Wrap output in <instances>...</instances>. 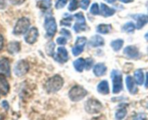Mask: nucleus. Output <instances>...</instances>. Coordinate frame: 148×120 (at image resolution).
<instances>
[{"label":"nucleus","mask_w":148,"mask_h":120,"mask_svg":"<svg viewBox=\"0 0 148 120\" xmlns=\"http://www.w3.org/2000/svg\"><path fill=\"white\" fill-rule=\"evenodd\" d=\"M60 34L62 35L63 36L68 38H71V33L69 30H66V29H62L60 31Z\"/></svg>","instance_id":"37"},{"label":"nucleus","mask_w":148,"mask_h":120,"mask_svg":"<svg viewBox=\"0 0 148 120\" xmlns=\"http://www.w3.org/2000/svg\"><path fill=\"white\" fill-rule=\"evenodd\" d=\"M30 20L26 17H22V18L19 19L14 26L13 33L14 35L24 34L27 31L29 27H30Z\"/></svg>","instance_id":"4"},{"label":"nucleus","mask_w":148,"mask_h":120,"mask_svg":"<svg viewBox=\"0 0 148 120\" xmlns=\"http://www.w3.org/2000/svg\"><path fill=\"white\" fill-rule=\"evenodd\" d=\"M112 29V27L110 24H100L97 27V32L102 34H107L110 33Z\"/></svg>","instance_id":"22"},{"label":"nucleus","mask_w":148,"mask_h":120,"mask_svg":"<svg viewBox=\"0 0 148 120\" xmlns=\"http://www.w3.org/2000/svg\"><path fill=\"white\" fill-rule=\"evenodd\" d=\"M73 64L75 69H76L77 72H82V70L84 69V68H85V60L84 59H82V58H79V59H76V60L74 62Z\"/></svg>","instance_id":"21"},{"label":"nucleus","mask_w":148,"mask_h":120,"mask_svg":"<svg viewBox=\"0 0 148 120\" xmlns=\"http://www.w3.org/2000/svg\"><path fill=\"white\" fill-rule=\"evenodd\" d=\"M67 1L68 0H58V1H56V4H55V7H56V9H58V10H59V9L63 8V7L66 4Z\"/></svg>","instance_id":"33"},{"label":"nucleus","mask_w":148,"mask_h":120,"mask_svg":"<svg viewBox=\"0 0 148 120\" xmlns=\"http://www.w3.org/2000/svg\"><path fill=\"white\" fill-rule=\"evenodd\" d=\"M9 1L14 5H20L23 3H24L25 0H9Z\"/></svg>","instance_id":"39"},{"label":"nucleus","mask_w":148,"mask_h":120,"mask_svg":"<svg viewBox=\"0 0 148 120\" xmlns=\"http://www.w3.org/2000/svg\"><path fill=\"white\" fill-rule=\"evenodd\" d=\"M44 27L46 31V36L49 37H53L57 30L56 20L52 16H47L45 19Z\"/></svg>","instance_id":"6"},{"label":"nucleus","mask_w":148,"mask_h":120,"mask_svg":"<svg viewBox=\"0 0 148 120\" xmlns=\"http://www.w3.org/2000/svg\"><path fill=\"white\" fill-rule=\"evenodd\" d=\"M147 7H148V3L147 4ZM147 8H148V7H147Z\"/></svg>","instance_id":"49"},{"label":"nucleus","mask_w":148,"mask_h":120,"mask_svg":"<svg viewBox=\"0 0 148 120\" xmlns=\"http://www.w3.org/2000/svg\"><path fill=\"white\" fill-rule=\"evenodd\" d=\"M6 7V2L4 0H0V9H4Z\"/></svg>","instance_id":"43"},{"label":"nucleus","mask_w":148,"mask_h":120,"mask_svg":"<svg viewBox=\"0 0 148 120\" xmlns=\"http://www.w3.org/2000/svg\"><path fill=\"white\" fill-rule=\"evenodd\" d=\"M126 85H127V89H128V91H130V93H137L138 90H137V88L136 87L134 79H133L131 76L127 77V78H126Z\"/></svg>","instance_id":"15"},{"label":"nucleus","mask_w":148,"mask_h":120,"mask_svg":"<svg viewBox=\"0 0 148 120\" xmlns=\"http://www.w3.org/2000/svg\"><path fill=\"white\" fill-rule=\"evenodd\" d=\"M116 12V10L114 9L109 7L105 4H101V14L103 16L106 17H111L114 15Z\"/></svg>","instance_id":"19"},{"label":"nucleus","mask_w":148,"mask_h":120,"mask_svg":"<svg viewBox=\"0 0 148 120\" xmlns=\"http://www.w3.org/2000/svg\"><path fill=\"white\" fill-rule=\"evenodd\" d=\"M78 8V1L77 0H71L68 6V10L71 12L75 11Z\"/></svg>","instance_id":"30"},{"label":"nucleus","mask_w":148,"mask_h":120,"mask_svg":"<svg viewBox=\"0 0 148 120\" xmlns=\"http://www.w3.org/2000/svg\"><path fill=\"white\" fill-rule=\"evenodd\" d=\"M93 65V60L92 59H87L85 61V67L87 70H89L91 69V67Z\"/></svg>","instance_id":"36"},{"label":"nucleus","mask_w":148,"mask_h":120,"mask_svg":"<svg viewBox=\"0 0 148 120\" xmlns=\"http://www.w3.org/2000/svg\"><path fill=\"white\" fill-rule=\"evenodd\" d=\"M87 39L85 37H77L76 42H75V46H74L72 50L74 56H78L83 51Z\"/></svg>","instance_id":"8"},{"label":"nucleus","mask_w":148,"mask_h":120,"mask_svg":"<svg viewBox=\"0 0 148 120\" xmlns=\"http://www.w3.org/2000/svg\"><path fill=\"white\" fill-rule=\"evenodd\" d=\"M87 93H88L87 91L84 89L82 87L79 85H75L72 87L69 91V97L71 101L77 102V101H79L83 99L87 95Z\"/></svg>","instance_id":"2"},{"label":"nucleus","mask_w":148,"mask_h":120,"mask_svg":"<svg viewBox=\"0 0 148 120\" xmlns=\"http://www.w3.org/2000/svg\"><path fill=\"white\" fill-rule=\"evenodd\" d=\"M1 104H2L3 108H4L6 111H7V110L9 109V108H10V106H9V104L7 101H3L2 103H1Z\"/></svg>","instance_id":"41"},{"label":"nucleus","mask_w":148,"mask_h":120,"mask_svg":"<svg viewBox=\"0 0 148 120\" xmlns=\"http://www.w3.org/2000/svg\"><path fill=\"white\" fill-rule=\"evenodd\" d=\"M20 50V44L19 42L17 41H13L10 42L7 45V51L10 53V54H15V53H18Z\"/></svg>","instance_id":"18"},{"label":"nucleus","mask_w":148,"mask_h":120,"mask_svg":"<svg viewBox=\"0 0 148 120\" xmlns=\"http://www.w3.org/2000/svg\"><path fill=\"white\" fill-rule=\"evenodd\" d=\"M64 80L59 75H54L48 80L45 84V88L48 93H56L62 88Z\"/></svg>","instance_id":"1"},{"label":"nucleus","mask_w":148,"mask_h":120,"mask_svg":"<svg viewBox=\"0 0 148 120\" xmlns=\"http://www.w3.org/2000/svg\"><path fill=\"white\" fill-rule=\"evenodd\" d=\"M113 82V93L115 94L119 93L122 91V75L118 70H113L111 74Z\"/></svg>","instance_id":"3"},{"label":"nucleus","mask_w":148,"mask_h":120,"mask_svg":"<svg viewBox=\"0 0 148 120\" xmlns=\"http://www.w3.org/2000/svg\"><path fill=\"white\" fill-rule=\"evenodd\" d=\"M147 109H148V103H147Z\"/></svg>","instance_id":"48"},{"label":"nucleus","mask_w":148,"mask_h":120,"mask_svg":"<svg viewBox=\"0 0 148 120\" xmlns=\"http://www.w3.org/2000/svg\"><path fill=\"white\" fill-rule=\"evenodd\" d=\"M0 73L7 77L10 76V62L7 58H3L0 60Z\"/></svg>","instance_id":"12"},{"label":"nucleus","mask_w":148,"mask_h":120,"mask_svg":"<svg viewBox=\"0 0 148 120\" xmlns=\"http://www.w3.org/2000/svg\"><path fill=\"white\" fill-rule=\"evenodd\" d=\"M123 45H124V40L122 39H116L115 40H113L111 43V47L115 51H119L122 48Z\"/></svg>","instance_id":"24"},{"label":"nucleus","mask_w":148,"mask_h":120,"mask_svg":"<svg viewBox=\"0 0 148 120\" xmlns=\"http://www.w3.org/2000/svg\"><path fill=\"white\" fill-rule=\"evenodd\" d=\"M115 1L116 0H106V1H107L108 3H110V4H112V3H114Z\"/></svg>","instance_id":"46"},{"label":"nucleus","mask_w":148,"mask_h":120,"mask_svg":"<svg viewBox=\"0 0 148 120\" xmlns=\"http://www.w3.org/2000/svg\"><path fill=\"white\" fill-rule=\"evenodd\" d=\"M145 86L146 88H148V72L146 74V82L145 84Z\"/></svg>","instance_id":"44"},{"label":"nucleus","mask_w":148,"mask_h":120,"mask_svg":"<svg viewBox=\"0 0 148 120\" xmlns=\"http://www.w3.org/2000/svg\"><path fill=\"white\" fill-rule=\"evenodd\" d=\"M54 48H55V44L53 42H50L48 44H46V51L47 53V54L49 56H53V53H54Z\"/></svg>","instance_id":"28"},{"label":"nucleus","mask_w":148,"mask_h":120,"mask_svg":"<svg viewBox=\"0 0 148 120\" xmlns=\"http://www.w3.org/2000/svg\"><path fill=\"white\" fill-rule=\"evenodd\" d=\"M134 30H135V25H134V24L132 22H128L122 27L123 31L129 33H133Z\"/></svg>","instance_id":"26"},{"label":"nucleus","mask_w":148,"mask_h":120,"mask_svg":"<svg viewBox=\"0 0 148 120\" xmlns=\"http://www.w3.org/2000/svg\"><path fill=\"white\" fill-rule=\"evenodd\" d=\"M56 42L59 45H65L66 43V39L64 37H59L56 39Z\"/></svg>","instance_id":"38"},{"label":"nucleus","mask_w":148,"mask_h":120,"mask_svg":"<svg viewBox=\"0 0 148 120\" xmlns=\"http://www.w3.org/2000/svg\"><path fill=\"white\" fill-rule=\"evenodd\" d=\"M73 29L76 33H79V32L84 31V30H86V25L75 24Z\"/></svg>","instance_id":"32"},{"label":"nucleus","mask_w":148,"mask_h":120,"mask_svg":"<svg viewBox=\"0 0 148 120\" xmlns=\"http://www.w3.org/2000/svg\"><path fill=\"white\" fill-rule=\"evenodd\" d=\"M124 53L130 59H138L140 56L139 49L134 46H128L124 49Z\"/></svg>","instance_id":"11"},{"label":"nucleus","mask_w":148,"mask_h":120,"mask_svg":"<svg viewBox=\"0 0 148 120\" xmlns=\"http://www.w3.org/2000/svg\"><path fill=\"white\" fill-rule=\"evenodd\" d=\"M4 46V38L0 34V50H1Z\"/></svg>","instance_id":"42"},{"label":"nucleus","mask_w":148,"mask_h":120,"mask_svg":"<svg viewBox=\"0 0 148 120\" xmlns=\"http://www.w3.org/2000/svg\"><path fill=\"white\" fill-rule=\"evenodd\" d=\"M99 7H98V4L97 3H94L92 4V5L90 7V13L93 15H97V14H99Z\"/></svg>","instance_id":"31"},{"label":"nucleus","mask_w":148,"mask_h":120,"mask_svg":"<svg viewBox=\"0 0 148 120\" xmlns=\"http://www.w3.org/2000/svg\"><path fill=\"white\" fill-rule=\"evenodd\" d=\"M68 52L64 47H59L57 49V53L54 55V59L58 62L60 63H64L67 62Z\"/></svg>","instance_id":"10"},{"label":"nucleus","mask_w":148,"mask_h":120,"mask_svg":"<svg viewBox=\"0 0 148 120\" xmlns=\"http://www.w3.org/2000/svg\"><path fill=\"white\" fill-rule=\"evenodd\" d=\"M134 119H145L146 115L144 114H139L135 117H134Z\"/></svg>","instance_id":"40"},{"label":"nucleus","mask_w":148,"mask_h":120,"mask_svg":"<svg viewBox=\"0 0 148 120\" xmlns=\"http://www.w3.org/2000/svg\"><path fill=\"white\" fill-rule=\"evenodd\" d=\"M134 0H120V1L123 3H130V2H132Z\"/></svg>","instance_id":"45"},{"label":"nucleus","mask_w":148,"mask_h":120,"mask_svg":"<svg viewBox=\"0 0 148 120\" xmlns=\"http://www.w3.org/2000/svg\"><path fill=\"white\" fill-rule=\"evenodd\" d=\"M145 38L146 40H147V41H148V32H147V33H146L145 35Z\"/></svg>","instance_id":"47"},{"label":"nucleus","mask_w":148,"mask_h":120,"mask_svg":"<svg viewBox=\"0 0 148 120\" xmlns=\"http://www.w3.org/2000/svg\"><path fill=\"white\" fill-rule=\"evenodd\" d=\"M74 17L76 19L75 24L77 25H86L85 23V17L82 12H78L74 15Z\"/></svg>","instance_id":"27"},{"label":"nucleus","mask_w":148,"mask_h":120,"mask_svg":"<svg viewBox=\"0 0 148 120\" xmlns=\"http://www.w3.org/2000/svg\"><path fill=\"white\" fill-rule=\"evenodd\" d=\"M71 21H72V17H71V16H69V17L64 18L63 20L61 21V24H62V25H65V26H68V27H70Z\"/></svg>","instance_id":"34"},{"label":"nucleus","mask_w":148,"mask_h":120,"mask_svg":"<svg viewBox=\"0 0 148 120\" xmlns=\"http://www.w3.org/2000/svg\"><path fill=\"white\" fill-rule=\"evenodd\" d=\"M98 92L103 95H107L109 93V85L106 80H103L100 82L97 87Z\"/></svg>","instance_id":"20"},{"label":"nucleus","mask_w":148,"mask_h":120,"mask_svg":"<svg viewBox=\"0 0 148 120\" xmlns=\"http://www.w3.org/2000/svg\"><path fill=\"white\" fill-rule=\"evenodd\" d=\"M104 45V39L101 36L96 35L93 36L89 41V46L92 47H98V46H102Z\"/></svg>","instance_id":"16"},{"label":"nucleus","mask_w":148,"mask_h":120,"mask_svg":"<svg viewBox=\"0 0 148 120\" xmlns=\"http://www.w3.org/2000/svg\"><path fill=\"white\" fill-rule=\"evenodd\" d=\"M85 108L88 114H98L102 110L103 106L101 103L97 100L88 99L85 104Z\"/></svg>","instance_id":"5"},{"label":"nucleus","mask_w":148,"mask_h":120,"mask_svg":"<svg viewBox=\"0 0 148 120\" xmlns=\"http://www.w3.org/2000/svg\"><path fill=\"white\" fill-rule=\"evenodd\" d=\"M38 36L39 33L38 29L36 27H31L26 33L25 36V40L26 43H29V44H33L37 40Z\"/></svg>","instance_id":"9"},{"label":"nucleus","mask_w":148,"mask_h":120,"mask_svg":"<svg viewBox=\"0 0 148 120\" xmlns=\"http://www.w3.org/2000/svg\"><path fill=\"white\" fill-rule=\"evenodd\" d=\"M90 0H81L80 1V7L82 10H86L88 9V6L90 5Z\"/></svg>","instance_id":"35"},{"label":"nucleus","mask_w":148,"mask_h":120,"mask_svg":"<svg viewBox=\"0 0 148 120\" xmlns=\"http://www.w3.org/2000/svg\"><path fill=\"white\" fill-rule=\"evenodd\" d=\"M132 17H134V19H135L137 20L136 27H137V28L138 30L143 28L148 23V15H147V14H135V15H132Z\"/></svg>","instance_id":"13"},{"label":"nucleus","mask_w":148,"mask_h":120,"mask_svg":"<svg viewBox=\"0 0 148 120\" xmlns=\"http://www.w3.org/2000/svg\"><path fill=\"white\" fill-rule=\"evenodd\" d=\"M127 114V111L125 108H121V109L118 110V111H116V119H124V117H126Z\"/></svg>","instance_id":"29"},{"label":"nucleus","mask_w":148,"mask_h":120,"mask_svg":"<svg viewBox=\"0 0 148 120\" xmlns=\"http://www.w3.org/2000/svg\"><path fill=\"white\" fill-rule=\"evenodd\" d=\"M134 79L138 85H143L144 82V73L142 69H137L134 72Z\"/></svg>","instance_id":"23"},{"label":"nucleus","mask_w":148,"mask_h":120,"mask_svg":"<svg viewBox=\"0 0 148 120\" xmlns=\"http://www.w3.org/2000/svg\"><path fill=\"white\" fill-rule=\"evenodd\" d=\"M29 70V64L25 60H20L17 62L14 67V74L17 77H21L25 75Z\"/></svg>","instance_id":"7"},{"label":"nucleus","mask_w":148,"mask_h":120,"mask_svg":"<svg viewBox=\"0 0 148 120\" xmlns=\"http://www.w3.org/2000/svg\"><path fill=\"white\" fill-rule=\"evenodd\" d=\"M10 91V85L3 75H0V95H6Z\"/></svg>","instance_id":"14"},{"label":"nucleus","mask_w":148,"mask_h":120,"mask_svg":"<svg viewBox=\"0 0 148 120\" xmlns=\"http://www.w3.org/2000/svg\"><path fill=\"white\" fill-rule=\"evenodd\" d=\"M107 70V67L105 66V64L103 63H98L94 67L93 72L95 76L101 77L103 76L106 74Z\"/></svg>","instance_id":"17"},{"label":"nucleus","mask_w":148,"mask_h":120,"mask_svg":"<svg viewBox=\"0 0 148 120\" xmlns=\"http://www.w3.org/2000/svg\"><path fill=\"white\" fill-rule=\"evenodd\" d=\"M38 5L40 8L48 10L51 7V0H37Z\"/></svg>","instance_id":"25"}]
</instances>
